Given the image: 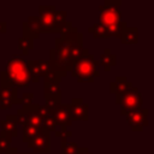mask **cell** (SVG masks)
Listing matches in <instances>:
<instances>
[{
	"label": "cell",
	"instance_id": "1",
	"mask_svg": "<svg viewBox=\"0 0 154 154\" xmlns=\"http://www.w3.org/2000/svg\"><path fill=\"white\" fill-rule=\"evenodd\" d=\"M1 88H24L30 82L26 61L18 55H13L6 63V70L0 72Z\"/></svg>",
	"mask_w": 154,
	"mask_h": 154
},
{
	"label": "cell",
	"instance_id": "2",
	"mask_svg": "<svg viewBox=\"0 0 154 154\" xmlns=\"http://www.w3.org/2000/svg\"><path fill=\"white\" fill-rule=\"evenodd\" d=\"M120 1H105L100 5L99 23L103 26L106 37H118L120 38L122 32V16H120Z\"/></svg>",
	"mask_w": 154,
	"mask_h": 154
},
{
	"label": "cell",
	"instance_id": "3",
	"mask_svg": "<svg viewBox=\"0 0 154 154\" xmlns=\"http://www.w3.org/2000/svg\"><path fill=\"white\" fill-rule=\"evenodd\" d=\"M71 72L78 82L93 83L95 77L99 76V61L93 54L85 53L73 64Z\"/></svg>",
	"mask_w": 154,
	"mask_h": 154
},
{
	"label": "cell",
	"instance_id": "4",
	"mask_svg": "<svg viewBox=\"0 0 154 154\" xmlns=\"http://www.w3.org/2000/svg\"><path fill=\"white\" fill-rule=\"evenodd\" d=\"M17 122L20 125H31L35 128H42L43 122V113H42V105L31 103L28 106H22L17 111Z\"/></svg>",
	"mask_w": 154,
	"mask_h": 154
},
{
	"label": "cell",
	"instance_id": "5",
	"mask_svg": "<svg viewBox=\"0 0 154 154\" xmlns=\"http://www.w3.org/2000/svg\"><path fill=\"white\" fill-rule=\"evenodd\" d=\"M116 102L120 106L122 114H124L129 111L143 108V97L136 87H134L131 90H129L122 95L116 96Z\"/></svg>",
	"mask_w": 154,
	"mask_h": 154
},
{
	"label": "cell",
	"instance_id": "6",
	"mask_svg": "<svg viewBox=\"0 0 154 154\" xmlns=\"http://www.w3.org/2000/svg\"><path fill=\"white\" fill-rule=\"evenodd\" d=\"M51 132L45 128H40L37 134L28 142V147L32 149L34 154H49L51 152Z\"/></svg>",
	"mask_w": 154,
	"mask_h": 154
},
{
	"label": "cell",
	"instance_id": "7",
	"mask_svg": "<svg viewBox=\"0 0 154 154\" xmlns=\"http://www.w3.org/2000/svg\"><path fill=\"white\" fill-rule=\"evenodd\" d=\"M55 11L54 5H40L38 6V22H40V31L41 32H58L53 14Z\"/></svg>",
	"mask_w": 154,
	"mask_h": 154
},
{
	"label": "cell",
	"instance_id": "8",
	"mask_svg": "<svg viewBox=\"0 0 154 154\" xmlns=\"http://www.w3.org/2000/svg\"><path fill=\"white\" fill-rule=\"evenodd\" d=\"M148 114L149 111L147 108L134 109L124 113L128 125L132 129V131H142L144 126L148 125Z\"/></svg>",
	"mask_w": 154,
	"mask_h": 154
},
{
	"label": "cell",
	"instance_id": "9",
	"mask_svg": "<svg viewBox=\"0 0 154 154\" xmlns=\"http://www.w3.org/2000/svg\"><path fill=\"white\" fill-rule=\"evenodd\" d=\"M43 95H45V100H46L45 106H47V107L53 108L57 105L61 103V87H60V82L45 83Z\"/></svg>",
	"mask_w": 154,
	"mask_h": 154
},
{
	"label": "cell",
	"instance_id": "10",
	"mask_svg": "<svg viewBox=\"0 0 154 154\" xmlns=\"http://www.w3.org/2000/svg\"><path fill=\"white\" fill-rule=\"evenodd\" d=\"M69 111L72 120H88L89 119V105L83 101L82 97H73L69 103Z\"/></svg>",
	"mask_w": 154,
	"mask_h": 154
},
{
	"label": "cell",
	"instance_id": "11",
	"mask_svg": "<svg viewBox=\"0 0 154 154\" xmlns=\"http://www.w3.org/2000/svg\"><path fill=\"white\" fill-rule=\"evenodd\" d=\"M85 53H89V51L83 48V35L76 29L75 31H72V41H71V46L69 49V58L75 64Z\"/></svg>",
	"mask_w": 154,
	"mask_h": 154
},
{
	"label": "cell",
	"instance_id": "12",
	"mask_svg": "<svg viewBox=\"0 0 154 154\" xmlns=\"http://www.w3.org/2000/svg\"><path fill=\"white\" fill-rule=\"evenodd\" d=\"M52 116L57 124V126H60V129L67 130V126L72 125V119L69 111V105L59 103L55 107L52 108Z\"/></svg>",
	"mask_w": 154,
	"mask_h": 154
},
{
	"label": "cell",
	"instance_id": "13",
	"mask_svg": "<svg viewBox=\"0 0 154 154\" xmlns=\"http://www.w3.org/2000/svg\"><path fill=\"white\" fill-rule=\"evenodd\" d=\"M13 105H19L17 89L0 88V109H8Z\"/></svg>",
	"mask_w": 154,
	"mask_h": 154
},
{
	"label": "cell",
	"instance_id": "14",
	"mask_svg": "<svg viewBox=\"0 0 154 154\" xmlns=\"http://www.w3.org/2000/svg\"><path fill=\"white\" fill-rule=\"evenodd\" d=\"M120 42L123 45H134L138 42V29L136 26H128L126 22H122Z\"/></svg>",
	"mask_w": 154,
	"mask_h": 154
},
{
	"label": "cell",
	"instance_id": "15",
	"mask_svg": "<svg viewBox=\"0 0 154 154\" xmlns=\"http://www.w3.org/2000/svg\"><path fill=\"white\" fill-rule=\"evenodd\" d=\"M132 88H134L132 83L129 82L126 79V77H124V76H119L116 78V81L109 83V91L112 94H116V96L122 95V94L131 90Z\"/></svg>",
	"mask_w": 154,
	"mask_h": 154
},
{
	"label": "cell",
	"instance_id": "16",
	"mask_svg": "<svg viewBox=\"0 0 154 154\" xmlns=\"http://www.w3.org/2000/svg\"><path fill=\"white\" fill-rule=\"evenodd\" d=\"M1 125V131L10 135L11 137H16L18 136V122H17V117L16 114H8L6 116V119L0 122Z\"/></svg>",
	"mask_w": 154,
	"mask_h": 154
},
{
	"label": "cell",
	"instance_id": "17",
	"mask_svg": "<svg viewBox=\"0 0 154 154\" xmlns=\"http://www.w3.org/2000/svg\"><path fill=\"white\" fill-rule=\"evenodd\" d=\"M22 25H23V36L18 40V49L22 51L23 55H26L29 53V51L32 49V47H34V37L26 30V28L24 25V22H23Z\"/></svg>",
	"mask_w": 154,
	"mask_h": 154
},
{
	"label": "cell",
	"instance_id": "18",
	"mask_svg": "<svg viewBox=\"0 0 154 154\" xmlns=\"http://www.w3.org/2000/svg\"><path fill=\"white\" fill-rule=\"evenodd\" d=\"M117 64V55L112 54L111 51L108 48H106L103 51V53L101 54L100 57V61H99V65H101L103 67V70L106 72L111 71V67L114 66Z\"/></svg>",
	"mask_w": 154,
	"mask_h": 154
},
{
	"label": "cell",
	"instance_id": "19",
	"mask_svg": "<svg viewBox=\"0 0 154 154\" xmlns=\"http://www.w3.org/2000/svg\"><path fill=\"white\" fill-rule=\"evenodd\" d=\"M24 25H25L26 30L29 31V34L34 38H36L41 34V31H40V22H38V17L37 16H30V17H28V20L24 22Z\"/></svg>",
	"mask_w": 154,
	"mask_h": 154
},
{
	"label": "cell",
	"instance_id": "20",
	"mask_svg": "<svg viewBox=\"0 0 154 154\" xmlns=\"http://www.w3.org/2000/svg\"><path fill=\"white\" fill-rule=\"evenodd\" d=\"M61 154H79L84 147L77 146L75 142H67V140H61Z\"/></svg>",
	"mask_w": 154,
	"mask_h": 154
},
{
	"label": "cell",
	"instance_id": "21",
	"mask_svg": "<svg viewBox=\"0 0 154 154\" xmlns=\"http://www.w3.org/2000/svg\"><path fill=\"white\" fill-rule=\"evenodd\" d=\"M38 128L31 126V125H22V141L24 143H28L38 131Z\"/></svg>",
	"mask_w": 154,
	"mask_h": 154
},
{
	"label": "cell",
	"instance_id": "22",
	"mask_svg": "<svg viewBox=\"0 0 154 154\" xmlns=\"http://www.w3.org/2000/svg\"><path fill=\"white\" fill-rule=\"evenodd\" d=\"M12 137L1 131L0 134V154H6L11 148Z\"/></svg>",
	"mask_w": 154,
	"mask_h": 154
},
{
	"label": "cell",
	"instance_id": "23",
	"mask_svg": "<svg viewBox=\"0 0 154 154\" xmlns=\"http://www.w3.org/2000/svg\"><path fill=\"white\" fill-rule=\"evenodd\" d=\"M88 32H90L95 38H105L106 37V32L103 26L97 22L94 25H91L90 28H88Z\"/></svg>",
	"mask_w": 154,
	"mask_h": 154
},
{
	"label": "cell",
	"instance_id": "24",
	"mask_svg": "<svg viewBox=\"0 0 154 154\" xmlns=\"http://www.w3.org/2000/svg\"><path fill=\"white\" fill-rule=\"evenodd\" d=\"M36 65L38 67V71H40L41 77H45L47 75V72L51 70V66H49V64H48L47 60H36Z\"/></svg>",
	"mask_w": 154,
	"mask_h": 154
},
{
	"label": "cell",
	"instance_id": "25",
	"mask_svg": "<svg viewBox=\"0 0 154 154\" xmlns=\"http://www.w3.org/2000/svg\"><path fill=\"white\" fill-rule=\"evenodd\" d=\"M32 99H34V94L32 93H24L19 97V105H22V106L31 105L32 103Z\"/></svg>",
	"mask_w": 154,
	"mask_h": 154
},
{
	"label": "cell",
	"instance_id": "26",
	"mask_svg": "<svg viewBox=\"0 0 154 154\" xmlns=\"http://www.w3.org/2000/svg\"><path fill=\"white\" fill-rule=\"evenodd\" d=\"M54 132H55V136H57V137H60L61 140H63V138L67 140V137H71V136H72V132H71V131H67V130H65V129H58V130L54 131Z\"/></svg>",
	"mask_w": 154,
	"mask_h": 154
},
{
	"label": "cell",
	"instance_id": "27",
	"mask_svg": "<svg viewBox=\"0 0 154 154\" xmlns=\"http://www.w3.org/2000/svg\"><path fill=\"white\" fill-rule=\"evenodd\" d=\"M7 31V23L6 22H0V32L4 34Z\"/></svg>",
	"mask_w": 154,
	"mask_h": 154
},
{
	"label": "cell",
	"instance_id": "28",
	"mask_svg": "<svg viewBox=\"0 0 154 154\" xmlns=\"http://www.w3.org/2000/svg\"><path fill=\"white\" fill-rule=\"evenodd\" d=\"M6 154H30V153H18V149L16 147H11Z\"/></svg>",
	"mask_w": 154,
	"mask_h": 154
},
{
	"label": "cell",
	"instance_id": "29",
	"mask_svg": "<svg viewBox=\"0 0 154 154\" xmlns=\"http://www.w3.org/2000/svg\"><path fill=\"white\" fill-rule=\"evenodd\" d=\"M79 154H93V153H90V152L88 150V148H87V147H84V149H83V150H82Z\"/></svg>",
	"mask_w": 154,
	"mask_h": 154
}]
</instances>
